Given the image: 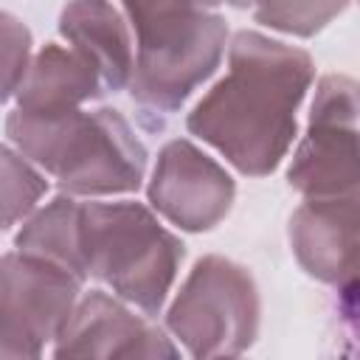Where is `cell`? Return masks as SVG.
<instances>
[{
	"instance_id": "1",
	"label": "cell",
	"mask_w": 360,
	"mask_h": 360,
	"mask_svg": "<svg viewBox=\"0 0 360 360\" xmlns=\"http://www.w3.org/2000/svg\"><path fill=\"white\" fill-rule=\"evenodd\" d=\"M312 79L315 62L304 48L259 31H236L228 45V73L194 104L186 129L236 172L264 177L295 141V112Z\"/></svg>"
},
{
	"instance_id": "2",
	"label": "cell",
	"mask_w": 360,
	"mask_h": 360,
	"mask_svg": "<svg viewBox=\"0 0 360 360\" xmlns=\"http://www.w3.org/2000/svg\"><path fill=\"white\" fill-rule=\"evenodd\" d=\"M6 138L70 197L129 194L146 174V146L112 107L56 115H31L14 107L6 118Z\"/></svg>"
},
{
	"instance_id": "3",
	"label": "cell",
	"mask_w": 360,
	"mask_h": 360,
	"mask_svg": "<svg viewBox=\"0 0 360 360\" xmlns=\"http://www.w3.org/2000/svg\"><path fill=\"white\" fill-rule=\"evenodd\" d=\"M121 8L135 31L129 96L143 115L160 124L219 68L228 20L214 6L191 3H127Z\"/></svg>"
},
{
	"instance_id": "4",
	"label": "cell",
	"mask_w": 360,
	"mask_h": 360,
	"mask_svg": "<svg viewBox=\"0 0 360 360\" xmlns=\"http://www.w3.org/2000/svg\"><path fill=\"white\" fill-rule=\"evenodd\" d=\"M82 253L87 278L101 281L143 315H158L186 245L143 202H82Z\"/></svg>"
},
{
	"instance_id": "5",
	"label": "cell",
	"mask_w": 360,
	"mask_h": 360,
	"mask_svg": "<svg viewBox=\"0 0 360 360\" xmlns=\"http://www.w3.org/2000/svg\"><path fill=\"white\" fill-rule=\"evenodd\" d=\"M262 298L250 270L225 256H202L166 312V329L194 360L239 357L253 346Z\"/></svg>"
},
{
	"instance_id": "6",
	"label": "cell",
	"mask_w": 360,
	"mask_h": 360,
	"mask_svg": "<svg viewBox=\"0 0 360 360\" xmlns=\"http://www.w3.org/2000/svg\"><path fill=\"white\" fill-rule=\"evenodd\" d=\"M287 183L304 200H360V82L321 76Z\"/></svg>"
},
{
	"instance_id": "7",
	"label": "cell",
	"mask_w": 360,
	"mask_h": 360,
	"mask_svg": "<svg viewBox=\"0 0 360 360\" xmlns=\"http://www.w3.org/2000/svg\"><path fill=\"white\" fill-rule=\"evenodd\" d=\"M73 273L45 259L8 250L0 262V360H42L79 304Z\"/></svg>"
},
{
	"instance_id": "8",
	"label": "cell",
	"mask_w": 360,
	"mask_h": 360,
	"mask_svg": "<svg viewBox=\"0 0 360 360\" xmlns=\"http://www.w3.org/2000/svg\"><path fill=\"white\" fill-rule=\"evenodd\" d=\"M53 360H183L174 340L127 301L90 290L53 340Z\"/></svg>"
},
{
	"instance_id": "9",
	"label": "cell",
	"mask_w": 360,
	"mask_h": 360,
	"mask_svg": "<svg viewBox=\"0 0 360 360\" xmlns=\"http://www.w3.org/2000/svg\"><path fill=\"white\" fill-rule=\"evenodd\" d=\"M146 197L166 222L188 233H202L228 217L236 183L225 166H219L197 143L174 138L158 152Z\"/></svg>"
},
{
	"instance_id": "10",
	"label": "cell",
	"mask_w": 360,
	"mask_h": 360,
	"mask_svg": "<svg viewBox=\"0 0 360 360\" xmlns=\"http://www.w3.org/2000/svg\"><path fill=\"white\" fill-rule=\"evenodd\" d=\"M287 236L295 262L315 281L338 290L360 281V200H304Z\"/></svg>"
},
{
	"instance_id": "11",
	"label": "cell",
	"mask_w": 360,
	"mask_h": 360,
	"mask_svg": "<svg viewBox=\"0 0 360 360\" xmlns=\"http://www.w3.org/2000/svg\"><path fill=\"white\" fill-rule=\"evenodd\" d=\"M129 28L124 8L110 3H68L59 14V34L98 70L107 93H118L132 82Z\"/></svg>"
},
{
	"instance_id": "12",
	"label": "cell",
	"mask_w": 360,
	"mask_h": 360,
	"mask_svg": "<svg viewBox=\"0 0 360 360\" xmlns=\"http://www.w3.org/2000/svg\"><path fill=\"white\" fill-rule=\"evenodd\" d=\"M104 82L98 70L73 48L48 42L31 62L25 82L17 90V110L31 115H56L82 110L84 101L98 98Z\"/></svg>"
},
{
	"instance_id": "13",
	"label": "cell",
	"mask_w": 360,
	"mask_h": 360,
	"mask_svg": "<svg viewBox=\"0 0 360 360\" xmlns=\"http://www.w3.org/2000/svg\"><path fill=\"white\" fill-rule=\"evenodd\" d=\"M14 250L65 267L79 281H87L82 253V202L59 194L37 208L14 236Z\"/></svg>"
},
{
	"instance_id": "14",
	"label": "cell",
	"mask_w": 360,
	"mask_h": 360,
	"mask_svg": "<svg viewBox=\"0 0 360 360\" xmlns=\"http://www.w3.org/2000/svg\"><path fill=\"white\" fill-rule=\"evenodd\" d=\"M45 188L48 183L34 169V163L6 143L3 146V228L11 231L17 222H25L37 211V202L42 200Z\"/></svg>"
},
{
	"instance_id": "15",
	"label": "cell",
	"mask_w": 360,
	"mask_h": 360,
	"mask_svg": "<svg viewBox=\"0 0 360 360\" xmlns=\"http://www.w3.org/2000/svg\"><path fill=\"white\" fill-rule=\"evenodd\" d=\"M346 11V3H264L253 6L256 22L292 34V37H312L323 31L338 14Z\"/></svg>"
},
{
	"instance_id": "16",
	"label": "cell",
	"mask_w": 360,
	"mask_h": 360,
	"mask_svg": "<svg viewBox=\"0 0 360 360\" xmlns=\"http://www.w3.org/2000/svg\"><path fill=\"white\" fill-rule=\"evenodd\" d=\"M0 42H3V98H14L31 68V31L11 14L0 11Z\"/></svg>"
},
{
	"instance_id": "17",
	"label": "cell",
	"mask_w": 360,
	"mask_h": 360,
	"mask_svg": "<svg viewBox=\"0 0 360 360\" xmlns=\"http://www.w3.org/2000/svg\"><path fill=\"white\" fill-rule=\"evenodd\" d=\"M338 312H340V329H343L340 360H360V281L340 287Z\"/></svg>"
},
{
	"instance_id": "18",
	"label": "cell",
	"mask_w": 360,
	"mask_h": 360,
	"mask_svg": "<svg viewBox=\"0 0 360 360\" xmlns=\"http://www.w3.org/2000/svg\"><path fill=\"white\" fill-rule=\"evenodd\" d=\"M219 360H242V357H219Z\"/></svg>"
}]
</instances>
